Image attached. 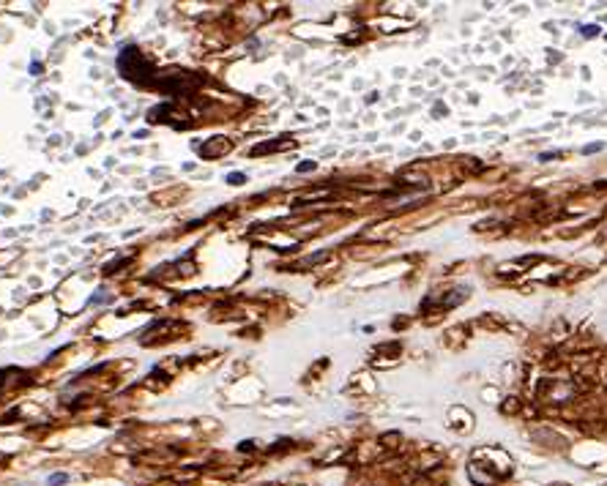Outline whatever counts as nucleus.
Returning <instances> with one entry per match:
<instances>
[{
	"label": "nucleus",
	"mask_w": 607,
	"mask_h": 486,
	"mask_svg": "<svg viewBox=\"0 0 607 486\" xmlns=\"http://www.w3.org/2000/svg\"><path fill=\"white\" fill-rule=\"evenodd\" d=\"M118 68H121V74L129 79V82H137V85H145L148 79L154 74V63L145 60V55H142L137 47H126V50L121 52V58H118Z\"/></svg>",
	"instance_id": "f257e3e1"
},
{
	"label": "nucleus",
	"mask_w": 607,
	"mask_h": 486,
	"mask_svg": "<svg viewBox=\"0 0 607 486\" xmlns=\"http://www.w3.org/2000/svg\"><path fill=\"white\" fill-rule=\"evenodd\" d=\"M580 33H582V38H596L599 36V25H582Z\"/></svg>",
	"instance_id": "f03ea898"
},
{
	"label": "nucleus",
	"mask_w": 607,
	"mask_h": 486,
	"mask_svg": "<svg viewBox=\"0 0 607 486\" xmlns=\"http://www.w3.org/2000/svg\"><path fill=\"white\" fill-rule=\"evenodd\" d=\"M66 481H69V475L58 473V475H52V478H50V486H60V483H66Z\"/></svg>",
	"instance_id": "7ed1b4c3"
},
{
	"label": "nucleus",
	"mask_w": 607,
	"mask_h": 486,
	"mask_svg": "<svg viewBox=\"0 0 607 486\" xmlns=\"http://www.w3.org/2000/svg\"><path fill=\"white\" fill-rule=\"evenodd\" d=\"M558 156H561L558 150H550V153H541V156H539V161H553V158H558Z\"/></svg>",
	"instance_id": "20e7f679"
},
{
	"label": "nucleus",
	"mask_w": 607,
	"mask_h": 486,
	"mask_svg": "<svg viewBox=\"0 0 607 486\" xmlns=\"http://www.w3.org/2000/svg\"><path fill=\"white\" fill-rule=\"evenodd\" d=\"M599 150H602V142H594V145L582 148V153H599Z\"/></svg>",
	"instance_id": "39448f33"
},
{
	"label": "nucleus",
	"mask_w": 607,
	"mask_h": 486,
	"mask_svg": "<svg viewBox=\"0 0 607 486\" xmlns=\"http://www.w3.org/2000/svg\"><path fill=\"white\" fill-rule=\"evenodd\" d=\"M309 170H315V161H301L298 164V172H309Z\"/></svg>",
	"instance_id": "423d86ee"
},
{
	"label": "nucleus",
	"mask_w": 607,
	"mask_h": 486,
	"mask_svg": "<svg viewBox=\"0 0 607 486\" xmlns=\"http://www.w3.org/2000/svg\"><path fill=\"white\" fill-rule=\"evenodd\" d=\"M227 180H230V183H244L246 178H244V175H241V172H233V175H230V178H227Z\"/></svg>",
	"instance_id": "0eeeda50"
}]
</instances>
